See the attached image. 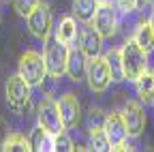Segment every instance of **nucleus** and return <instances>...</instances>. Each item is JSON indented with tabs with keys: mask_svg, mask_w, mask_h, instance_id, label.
Returning a JSON list of instances; mask_svg holds the SVG:
<instances>
[{
	"mask_svg": "<svg viewBox=\"0 0 154 152\" xmlns=\"http://www.w3.org/2000/svg\"><path fill=\"white\" fill-rule=\"evenodd\" d=\"M120 56H122L124 79L137 82V77H139L141 73H146V69H148V56H150V54L135 43V39H128V41L122 45Z\"/></svg>",
	"mask_w": 154,
	"mask_h": 152,
	"instance_id": "1",
	"label": "nucleus"
},
{
	"mask_svg": "<svg viewBox=\"0 0 154 152\" xmlns=\"http://www.w3.org/2000/svg\"><path fill=\"white\" fill-rule=\"evenodd\" d=\"M30 88L32 86L19 73L7 79V88H5L7 103H9V107L17 113V116H24V113L28 111V105H30Z\"/></svg>",
	"mask_w": 154,
	"mask_h": 152,
	"instance_id": "2",
	"label": "nucleus"
},
{
	"mask_svg": "<svg viewBox=\"0 0 154 152\" xmlns=\"http://www.w3.org/2000/svg\"><path fill=\"white\" fill-rule=\"evenodd\" d=\"M45 67H47V75L51 77H62L66 73V60H69V45L60 43L54 36L49 39L47 36V43H45Z\"/></svg>",
	"mask_w": 154,
	"mask_h": 152,
	"instance_id": "3",
	"label": "nucleus"
},
{
	"mask_svg": "<svg viewBox=\"0 0 154 152\" xmlns=\"http://www.w3.org/2000/svg\"><path fill=\"white\" fill-rule=\"evenodd\" d=\"M17 73L30 84V86H38L45 75H47V67H45V58L36 51H24L19 58V67Z\"/></svg>",
	"mask_w": 154,
	"mask_h": 152,
	"instance_id": "4",
	"label": "nucleus"
},
{
	"mask_svg": "<svg viewBox=\"0 0 154 152\" xmlns=\"http://www.w3.org/2000/svg\"><path fill=\"white\" fill-rule=\"evenodd\" d=\"M86 79L92 92H105L111 84V73L105 56H90L86 67Z\"/></svg>",
	"mask_w": 154,
	"mask_h": 152,
	"instance_id": "5",
	"label": "nucleus"
},
{
	"mask_svg": "<svg viewBox=\"0 0 154 152\" xmlns=\"http://www.w3.org/2000/svg\"><path fill=\"white\" fill-rule=\"evenodd\" d=\"M28 20V30L36 36V39H41V41H47V36L51 32V11L45 2H38L30 15L26 17Z\"/></svg>",
	"mask_w": 154,
	"mask_h": 152,
	"instance_id": "6",
	"label": "nucleus"
},
{
	"mask_svg": "<svg viewBox=\"0 0 154 152\" xmlns=\"http://www.w3.org/2000/svg\"><path fill=\"white\" fill-rule=\"evenodd\" d=\"M38 126H43L45 131L54 133V135L64 131L60 107H58V103L54 99H49V97H45L41 101V105H38Z\"/></svg>",
	"mask_w": 154,
	"mask_h": 152,
	"instance_id": "7",
	"label": "nucleus"
},
{
	"mask_svg": "<svg viewBox=\"0 0 154 152\" xmlns=\"http://www.w3.org/2000/svg\"><path fill=\"white\" fill-rule=\"evenodd\" d=\"M122 118H124V124H126V131L131 137H139L141 133L146 131V111L141 107V103L137 101H126L124 107H122Z\"/></svg>",
	"mask_w": 154,
	"mask_h": 152,
	"instance_id": "8",
	"label": "nucleus"
},
{
	"mask_svg": "<svg viewBox=\"0 0 154 152\" xmlns=\"http://www.w3.org/2000/svg\"><path fill=\"white\" fill-rule=\"evenodd\" d=\"M92 22L103 39H111L116 34V28H118V9H116V5H99Z\"/></svg>",
	"mask_w": 154,
	"mask_h": 152,
	"instance_id": "9",
	"label": "nucleus"
},
{
	"mask_svg": "<svg viewBox=\"0 0 154 152\" xmlns=\"http://www.w3.org/2000/svg\"><path fill=\"white\" fill-rule=\"evenodd\" d=\"M103 131H105L111 148L120 146V144H126L128 131H126V124H124V118H122L120 111H111L103 118Z\"/></svg>",
	"mask_w": 154,
	"mask_h": 152,
	"instance_id": "10",
	"label": "nucleus"
},
{
	"mask_svg": "<svg viewBox=\"0 0 154 152\" xmlns=\"http://www.w3.org/2000/svg\"><path fill=\"white\" fill-rule=\"evenodd\" d=\"M58 107H60V116H62L64 129H75L77 124L82 122V105H79V99H77L75 94L66 92L64 97L60 99Z\"/></svg>",
	"mask_w": 154,
	"mask_h": 152,
	"instance_id": "11",
	"label": "nucleus"
},
{
	"mask_svg": "<svg viewBox=\"0 0 154 152\" xmlns=\"http://www.w3.org/2000/svg\"><path fill=\"white\" fill-rule=\"evenodd\" d=\"M101 45H103V36L99 34V30L94 26H90V24H86L79 30V47H82V51L88 56V58L90 56H99Z\"/></svg>",
	"mask_w": 154,
	"mask_h": 152,
	"instance_id": "12",
	"label": "nucleus"
},
{
	"mask_svg": "<svg viewBox=\"0 0 154 152\" xmlns=\"http://www.w3.org/2000/svg\"><path fill=\"white\" fill-rule=\"evenodd\" d=\"M86 67H88V56L82 51V47L69 49V60H66V73H69V77L75 79V82L86 79Z\"/></svg>",
	"mask_w": 154,
	"mask_h": 152,
	"instance_id": "13",
	"label": "nucleus"
},
{
	"mask_svg": "<svg viewBox=\"0 0 154 152\" xmlns=\"http://www.w3.org/2000/svg\"><path fill=\"white\" fill-rule=\"evenodd\" d=\"M135 88H137L141 103H152L154 101V71L146 69V73H141L135 82Z\"/></svg>",
	"mask_w": 154,
	"mask_h": 152,
	"instance_id": "14",
	"label": "nucleus"
},
{
	"mask_svg": "<svg viewBox=\"0 0 154 152\" xmlns=\"http://www.w3.org/2000/svg\"><path fill=\"white\" fill-rule=\"evenodd\" d=\"M56 39L64 43V45H73L77 41V24L73 17H62L56 26Z\"/></svg>",
	"mask_w": 154,
	"mask_h": 152,
	"instance_id": "15",
	"label": "nucleus"
},
{
	"mask_svg": "<svg viewBox=\"0 0 154 152\" xmlns=\"http://www.w3.org/2000/svg\"><path fill=\"white\" fill-rule=\"evenodd\" d=\"M99 9L96 0H73V15L82 24H90L94 20V13Z\"/></svg>",
	"mask_w": 154,
	"mask_h": 152,
	"instance_id": "16",
	"label": "nucleus"
},
{
	"mask_svg": "<svg viewBox=\"0 0 154 152\" xmlns=\"http://www.w3.org/2000/svg\"><path fill=\"white\" fill-rule=\"evenodd\" d=\"M135 43H137L141 49H146L148 54L154 49V30H152V26H150V22H141L139 26H137V30H135Z\"/></svg>",
	"mask_w": 154,
	"mask_h": 152,
	"instance_id": "17",
	"label": "nucleus"
},
{
	"mask_svg": "<svg viewBox=\"0 0 154 152\" xmlns=\"http://www.w3.org/2000/svg\"><path fill=\"white\" fill-rule=\"evenodd\" d=\"M32 150H38V152H51L54 150V133L45 131L43 126H36L34 133H32Z\"/></svg>",
	"mask_w": 154,
	"mask_h": 152,
	"instance_id": "18",
	"label": "nucleus"
},
{
	"mask_svg": "<svg viewBox=\"0 0 154 152\" xmlns=\"http://www.w3.org/2000/svg\"><path fill=\"white\" fill-rule=\"evenodd\" d=\"M5 152H30L32 150V141L22 135V133H9V137L2 144Z\"/></svg>",
	"mask_w": 154,
	"mask_h": 152,
	"instance_id": "19",
	"label": "nucleus"
},
{
	"mask_svg": "<svg viewBox=\"0 0 154 152\" xmlns=\"http://www.w3.org/2000/svg\"><path fill=\"white\" fill-rule=\"evenodd\" d=\"M105 60H107V67H109V73H111V82H122L124 79V69H122L120 49H109L105 54Z\"/></svg>",
	"mask_w": 154,
	"mask_h": 152,
	"instance_id": "20",
	"label": "nucleus"
},
{
	"mask_svg": "<svg viewBox=\"0 0 154 152\" xmlns=\"http://www.w3.org/2000/svg\"><path fill=\"white\" fill-rule=\"evenodd\" d=\"M90 148L99 150V152L111 150V144L103 131V124H90Z\"/></svg>",
	"mask_w": 154,
	"mask_h": 152,
	"instance_id": "21",
	"label": "nucleus"
},
{
	"mask_svg": "<svg viewBox=\"0 0 154 152\" xmlns=\"http://www.w3.org/2000/svg\"><path fill=\"white\" fill-rule=\"evenodd\" d=\"M41 2V0H11V5H13V9L22 15V17H28L30 15V11Z\"/></svg>",
	"mask_w": 154,
	"mask_h": 152,
	"instance_id": "22",
	"label": "nucleus"
},
{
	"mask_svg": "<svg viewBox=\"0 0 154 152\" xmlns=\"http://www.w3.org/2000/svg\"><path fill=\"white\" fill-rule=\"evenodd\" d=\"M54 150H62V152H73L77 150L75 144L64 135V131L62 133H58V135H54Z\"/></svg>",
	"mask_w": 154,
	"mask_h": 152,
	"instance_id": "23",
	"label": "nucleus"
},
{
	"mask_svg": "<svg viewBox=\"0 0 154 152\" xmlns=\"http://www.w3.org/2000/svg\"><path fill=\"white\" fill-rule=\"evenodd\" d=\"M113 5L122 13H133L135 9L139 7V0H113Z\"/></svg>",
	"mask_w": 154,
	"mask_h": 152,
	"instance_id": "24",
	"label": "nucleus"
},
{
	"mask_svg": "<svg viewBox=\"0 0 154 152\" xmlns=\"http://www.w3.org/2000/svg\"><path fill=\"white\" fill-rule=\"evenodd\" d=\"M9 137V126H7V122L0 118V146L5 144V139Z\"/></svg>",
	"mask_w": 154,
	"mask_h": 152,
	"instance_id": "25",
	"label": "nucleus"
},
{
	"mask_svg": "<svg viewBox=\"0 0 154 152\" xmlns=\"http://www.w3.org/2000/svg\"><path fill=\"white\" fill-rule=\"evenodd\" d=\"M99 5H113V0H96Z\"/></svg>",
	"mask_w": 154,
	"mask_h": 152,
	"instance_id": "26",
	"label": "nucleus"
},
{
	"mask_svg": "<svg viewBox=\"0 0 154 152\" xmlns=\"http://www.w3.org/2000/svg\"><path fill=\"white\" fill-rule=\"evenodd\" d=\"M148 22H150V26H152V30H154V13L150 15V20H148Z\"/></svg>",
	"mask_w": 154,
	"mask_h": 152,
	"instance_id": "27",
	"label": "nucleus"
},
{
	"mask_svg": "<svg viewBox=\"0 0 154 152\" xmlns=\"http://www.w3.org/2000/svg\"><path fill=\"white\" fill-rule=\"evenodd\" d=\"M146 2H148V0H139V5H146Z\"/></svg>",
	"mask_w": 154,
	"mask_h": 152,
	"instance_id": "28",
	"label": "nucleus"
},
{
	"mask_svg": "<svg viewBox=\"0 0 154 152\" xmlns=\"http://www.w3.org/2000/svg\"><path fill=\"white\" fill-rule=\"evenodd\" d=\"M148 2H150V5H152V9H154V0H148Z\"/></svg>",
	"mask_w": 154,
	"mask_h": 152,
	"instance_id": "29",
	"label": "nucleus"
},
{
	"mask_svg": "<svg viewBox=\"0 0 154 152\" xmlns=\"http://www.w3.org/2000/svg\"><path fill=\"white\" fill-rule=\"evenodd\" d=\"M7 2H9V0H7Z\"/></svg>",
	"mask_w": 154,
	"mask_h": 152,
	"instance_id": "30",
	"label": "nucleus"
},
{
	"mask_svg": "<svg viewBox=\"0 0 154 152\" xmlns=\"http://www.w3.org/2000/svg\"><path fill=\"white\" fill-rule=\"evenodd\" d=\"M152 103H154V101H152Z\"/></svg>",
	"mask_w": 154,
	"mask_h": 152,
	"instance_id": "31",
	"label": "nucleus"
}]
</instances>
